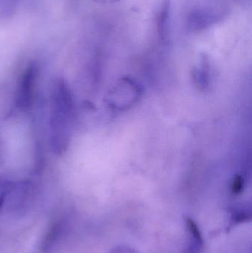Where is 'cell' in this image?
Returning <instances> with one entry per match:
<instances>
[{"label": "cell", "instance_id": "cell-1", "mask_svg": "<svg viewBox=\"0 0 252 253\" xmlns=\"http://www.w3.org/2000/svg\"><path fill=\"white\" fill-rule=\"evenodd\" d=\"M73 116L72 93L65 82L59 79L52 89L50 117V145L56 154H63L68 148Z\"/></svg>", "mask_w": 252, "mask_h": 253}, {"label": "cell", "instance_id": "cell-5", "mask_svg": "<svg viewBox=\"0 0 252 253\" xmlns=\"http://www.w3.org/2000/svg\"><path fill=\"white\" fill-rule=\"evenodd\" d=\"M170 16H171V1L163 0L156 17L157 33L163 44H167L170 41Z\"/></svg>", "mask_w": 252, "mask_h": 253}, {"label": "cell", "instance_id": "cell-10", "mask_svg": "<svg viewBox=\"0 0 252 253\" xmlns=\"http://www.w3.org/2000/svg\"><path fill=\"white\" fill-rule=\"evenodd\" d=\"M114 1H119V0H113Z\"/></svg>", "mask_w": 252, "mask_h": 253}, {"label": "cell", "instance_id": "cell-3", "mask_svg": "<svg viewBox=\"0 0 252 253\" xmlns=\"http://www.w3.org/2000/svg\"><path fill=\"white\" fill-rule=\"evenodd\" d=\"M38 68L31 63L22 73L16 90V102L18 108L22 111L30 109L34 103Z\"/></svg>", "mask_w": 252, "mask_h": 253}, {"label": "cell", "instance_id": "cell-4", "mask_svg": "<svg viewBox=\"0 0 252 253\" xmlns=\"http://www.w3.org/2000/svg\"><path fill=\"white\" fill-rule=\"evenodd\" d=\"M186 241L182 253H201L204 247L202 233L198 224L192 218L184 219Z\"/></svg>", "mask_w": 252, "mask_h": 253}, {"label": "cell", "instance_id": "cell-8", "mask_svg": "<svg viewBox=\"0 0 252 253\" xmlns=\"http://www.w3.org/2000/svg\"><path fill=\"white\" fill-rule=\"evenodd\" d=\"M19 0H0V16L10 17L13 15Z\"/></svg>", "mask_w": 252, "mask_h": 253}, {"label": "cell", "instance_id": "cell-2", "mask_svg": "<svg viewBox=\"0 0 252 253\" xmlns=\"http://www.w3.org/2000/svg\"><path fill=\"white\" fill-rule=\"evenodd\" d=\"M226 16V10L220 6H199L192 9L186 18L188 31L200 33L216 25Z\"/></svg>", "mask_w": 252, "mask_h": 253}, {"label": "cell", "instance_id": "cell-9", "mask_svg": "<svg viewBox=\"0 0 252 253\" xmlns=\"http://www.w3.org/2000/svg\"><path fill=\"white\" fill-rule=\"evenodd\" d=\"M109 253H139L133 248L127 246L117 247Z\"/></svg>", "mask_w": 252, "mask_h": 253}, {"label": "cell", "instance_id": "cell-7", "mask_svg": "<svg viewBox=\"0 0 252 253\" xmlns=\"http://www.w3.org/2000/svg\"><path fill=\"white\" fill-rule=\"evenodd\" d=\"M14 187L13 181L0 176V210L2 208L7 196L13 192Z\"/></svg>", "mask_w": 252, "mask_h": 253}, {"label": "cell", "instance_id": "cell-6", "mask_svg": "<svg viewBox=\"0 0 252 253\" xmlns=\"http://www.w3.org/2000/svg\"><path fill=\"white\" fill-rule=\"evenodd\" d=\"M62 230V224L59 222L55 223L47 232V236L44 238L42 244V250L44 252H47L53 247V244L57 241Z\"/></svg>", "mask_w": 252, "mask_h": 253}]
</instances>
